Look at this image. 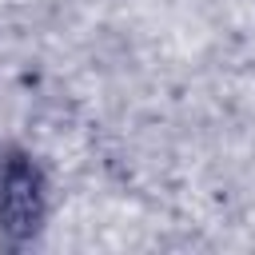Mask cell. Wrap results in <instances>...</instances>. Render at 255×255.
Masks as SVG:
<instances>
[{
  "mask_svg": "<svg viewBox=\"0 0 255 255\" xmlns=\"http://www.w3.org/2000/svg\"><path fill=\"white\" fill-rule=\"evenodd\" d=\"M0 219L12 235H28L40 219V175L32 163L12 159L0 179Z\"/></svg>",
  "mask_w": 255,
  "mask_h": 255,
  "instance_id": "obj_1",
  "label": "cell"
}]
</instances>
